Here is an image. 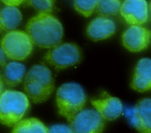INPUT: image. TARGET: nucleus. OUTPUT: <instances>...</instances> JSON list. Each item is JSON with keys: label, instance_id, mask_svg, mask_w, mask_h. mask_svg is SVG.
I'll return each instance as SVG.
<instances>
[{"label": "nucleus", "instance_id": "obj_22", "mask_svg": "<svg viewBox=\"0 0 151 133\" xmlns=\"http://www.w3.org/2000/svg\"><path fill=\"white\" fill-rule=\"evenodd\" d=\"M6 56L5 55L2 49L0 46V66H4L6 63Z\"/></svg>", "mask_w": 151, "mask_h": 133}, {"label": "nucleus", "instance_id": "obj_24", "mask_svg": "<svg viewBox=\"0 0 151 133\" xmlns=\"http://www.w3.org/2000/svg\"><path fill=\"white\" fill-rule=\"evenodd\" d=\"M149 9H150V11H151V1H150V4H149Z\"/></svg>", "mask_w": 151, "mask_h": 133}, {"label": "nucleus", "instance_id": "obj_25", "mask_svg": "<svg viewBox=\"0 0 151 133\" xmlns=\"http://www.w3.org/2000/svg\"><path fill=\"white\" fill-rule=\"evenodd\" d=\"M0 11H1V6H0Z\"/></svg>", "mask_w": 151, "mask_h": 133}, {"label": "nucleus", "instance_id": "obj_7", "mask_svg": "<svg viewBox=\"0 0 151 133\" xmlns=\"http://www.w3.org/2000/svg\"><path fill=\"white\" fill-rule=\"evenodd\" d=\"M105 120L95 109H84L70 121L73 133H102Z\"/></svg>", "mask_w": 151, "mask_h": 133}, {"label": "nucleus", "instance_id": "obj_3", "mask_svg": "<svg viewBox=\"0 0 151 133\" xmlns=\"http://www.w3.org/2000/svg\"><path fill=\"white\" fill-rule=\"evenodd\" d=\"M86 101L85 92L77 83H64L57 90L56 104L58 114L68 122L83 109Z\"/></svg>", "mask_w": 151, "mask_h": 133}, {"label": "nucleus", "instance_id": "obj_20", "mask_svg": "<svg viewBox=\"0 0 151 133\" xmlns=\"http://www.w3.org/2000/svg\"><path fill=\"white\" fill-rule=\"evenodd\" d=\"M48 133H73L71 127L65 124H55L48 128Z\"/></svg>", "mask_w": 151, "mask_h": 133}, {"label": "nucleus", "instance_id": "obj_18", "mask_svg": "<svg viewBox=\"0 0 151 133\" xmlns=\"http://www.w3.org/2000/svg\"><path fill=\"white\" fill-rule=\"evenodd\" d=\"M97 2L96 0H76L74 2V7L78 13L88 17L96 10Z\"/></svg>", "mask_w": 151, "mask_h": 133}, {"label": "nucleus", "instance_id": "obj_21", "mask_svg": "<svg viewBox=\"0 0 151 133\" xmlns=\"http://www.w3.org/2000/svg\"><path fill=\"white\" fill-rule=\"evenodd\" d=\"M3 3L6 5V6H17L22 3L23 1H2Z\"/></svg>", "mask_w": 151, "mask_h": 133}, {"label": "nucleus", "instance_id": "obj_9", "mask_svg": "<svg viewBox=\"0 0 151 133\" xmlns=\"http://www.w3.org/2000/svg\"><path fill=\"white\" fill-rule=\"evenodd\" d=\"M151 31L142 25H132L123 32L122 39L124 46L131 52H139L146 48L150 41Z\"/></svg>", "mask_w": 151, "mask_h": 133}, {"label": "nucleus", "instance_id": "obj_2", "mask_svg": "<svg viewBox=\"0 0 151 133\" xmlns=\"http://www.w3.org/2000/svg\"><path fill=\"white\" fill-rule=\"evenodd\" d=\"M24 89L34 103L47 101L54 89V79L51 70L44 64L32 66L25 76Z\"/></svg>", "mask_w": 151, "mask_h": 133}, {"label": "nucleus", "instance_id": "obj_16", "mask_svg": "<svg viewBox=\"0 0 151 133\" xmlns=\"http://www.w3.org/2000/svg\"><path fill=\"white\" fill-rule=\"evenodd\" d=\"M11 133H48V128L38 119L29 118L14 125Z\"/></svg>", "mask_w": 151, "mask_h": 133}, {"label": "nucleus", "instance_id": "obj_5", "mask_svg": "<svg viewBox=\"0 0 151 133\" xmlns=\"http://www.w3.org/2000/svg\"><path fill=\"white\" fill-rule=\"evenodd\" d=\"M33 43L28 34L21 30L6 32L0 41V46L6 57L14 61H22L31 54Z\"/></svg>", "mask_w": 151, "mask_h": 133}, {"label": "nucleus", "instance_id": "obj_4", "mask_svg": "<svg viewBox=\"0 0 151 133\" xmlns=\"http://www.w3.org/2000/svg\"><path fill=\"white\" fill-rule=\"evenodd\" d=\"M29 106L28 97L22 92L7 89L0 95V123L15 125L20 121Z\"/></svg>", "mask_w": 151, "mask_h": 133}, {"label": "nucleus", "instance_id": "obj_19", "mask_svg": "<svg viewBox=\"0 0 151 133\" xmlns=\"http://www.w3.org/2000/svg\"><path fill=\"white\" fill-rule=\"evenodd\" d=\"M25 4L28 5L32 6L39 13H48L50 14L53 9L54 1L50 0L37 1L32 0L25 1Z\"/></svg>", "mask_w": 151, "mask_h": 133}, {"label": "nucleus", "instance_id": "obj_8", "mask_svg": "<svg viewBox=\"0 0 151 133\" xmlns=\"http://www.w3.org/2000/svg\"><path fill=\"white\" fill-rule=\"evenodd\" d=\"M126 115L140 133H151V98L139 101L134 108L126 110Z\"/></svg>", "mask_w": 151, "mask_h": 133}, {"label": "nucleus", "instance_id": "obj_13", "mask_svg": "<svg viewBox=\"0 0 151 133\" xmlns=\"http://www.w3.org/2000/svg\"><path fill=\"white\" fill-rule=\"evenodd\" d=\"M116 31L114 22L108 17L97 16L93 19L86 29L87 36L92 41H97L107 39Z\"/></svg>", "mask_w": 151, "mask_h": 133}, {"label": "nucleus", "instance_id": "obj_17", "mask_svg": "<svg viewBox=\"0 0 151 133\" xmlns=\"http://www.w3.org/2000/svg\"><path fill=\"white\" fill-rule=\"evenodd\" d=\"M122 3L118 0L98 1L96 11L101 16L107 17L114 15L120 10Z\"/></svg>", "mask_w": 151, "mask_h": 133}, {"label": "nucleus", "instance_id": "obj_6", "mask_svg": "<svg viewBox=\"0 0 151 133\" xmlns=\"http://www.w3.org/2000/svg\"><path fill=\"white\" fill-rule=\"evenodd\" d=\"M43 59L56 69L61 70L79 64L82 59V52L77 44L65 42L51 48Z\"/></svg>", "mask_w": 151, "mask_h": 133}, {"label": "nucleus", "instance_id": "obj_23", "mask_svg": "<svg viewBox=\"0 0 151 133\" xmlns=\"http://www.w3.org/2000/svg\"><path fill=\"white\" fill-rule=\"evenodd\" d=\"M4 82L3 80L2 76L0 73V95L4 91Z\"/></svg>", "mask_w": 151, "mask_h": 133}, {"label": "nucleus", "instance_id": "obj_10", "mask_svg": "<svg viewBox=\"0 0 151 133\" xmlns=\"http://www.w3.org/2000/svg\"><path fill=\"white\" fill-rule=\"evenodd\" d=\"M148 9V4L146 1L126 0L122 3L120 12L128 24L141 25L147 21Z\"/></svg>", "mask_w": 151, "mask_h": 133}, {"label": "nucleus", "instance_id": "obj_14", "mask_svg": "<svg viewBox=\"0 0 151 133\" xmlns=\"http://www.w3.org/2000/svg\"><path fill=\"white\" fill-rule=\"evenodd\" d=\"M22 15L17 6H5L0 11V32H10L19 25Z\"/></svg>", "mask_w": 151, "mask_h": 133}, {"label": "nucleus", "instance_id": "obj_12", "mask_svg": "<svg viewBox=\"0 0 151 133\" xmlns=\"http://www.w3.org/2000/svg\"><path fill=\"white\" fill-rule=\"evenodd\" d=\"M130 87L134 90L144 92L151 89V59H140L134 70Z\"/></svg>", "mask_w": 151, "mask_h": 133}, {"label": "nucleus", "instance_id": "obj_11", "mask_svg": "<svg viewBox=\"0 0 151 133\" xmlns=\"http://www.w3.org/2000/svg\"><path fill=\"white\" fill-rule=\"evenodd\" d=\"M91 104L104 120L113 121L122 113L123 104L117 97L104 92L99 98L92 99Z\"/></svg>", "mask_w": 151, "mask_h": 133}, {"label": "nucleus", "instance_id": "obj_15", "mask_svg": "<svg viewBox=\"0 0 151 133\" xmlns=\"http://www.w3.org/2000/svg\"><path fill=\"white\" fill-rule=\"evenodd\" d=\"M25 70V66L19 62L12 61L6 64L3 69L4 84L9 87L19 85L24 79Z\"/></svg>", "mask_w": 151, "mask_h": 133}, {"label": "nucleus", "instance_id": "obj_1", "mask_svg": "<svg viewBox=\"0 0 151 133\" xmlns=\"http://www.w3.org/2000/svg\"><path fill=\"white\" fill-rule=\"evenodd\" d=\"M25 31L33 44L50 49L61 44L64 33L61 22L48 13H38L30 18Z\"/></svg>", "mask_w": 151, "mask_h": 133}]
</instances>
